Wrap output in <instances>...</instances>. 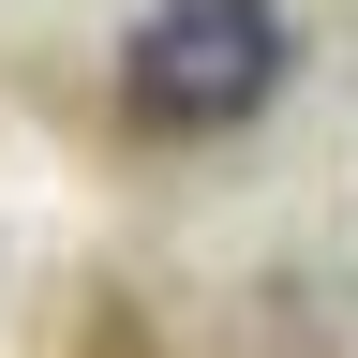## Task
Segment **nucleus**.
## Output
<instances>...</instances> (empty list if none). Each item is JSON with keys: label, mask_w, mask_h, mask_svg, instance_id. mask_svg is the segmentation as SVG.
Masks as SVG:
<instances>
[{"label": "nucleus", "mask_w": 358, "mask_h": 358, "mask_svg": "<svg viewBox=\"0 0 358 358\" xmlns=\"http://www.w3.org/2000/svg\"><path fill=\"white\" fill-rule=\"evenodd\" d=\"M284 60H299L284 0H150L120 45V120L134 134H239L284 90Z\"/></svg>", "instance_id": "nucleus-1"}]
</instances>
